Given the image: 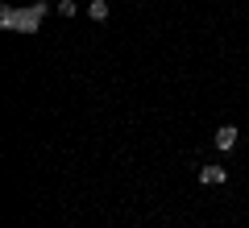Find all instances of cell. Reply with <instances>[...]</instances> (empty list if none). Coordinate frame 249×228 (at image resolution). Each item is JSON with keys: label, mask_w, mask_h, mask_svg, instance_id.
Returning <instances> with one entry per match:
<instances>
[{"label": "cell", "mask_w": 249, "mask_h": 228, "mask_svg": "<svg viewBox=\"0 0 249 228\" xmlns=\"http://www.w3.org/2000/svg\"><path fill=\"white\" fill-rule=\"evenodd\" d=\"M199 183H204V187H224V183H229V170H224V166H204V170H199Z\"/></svg>", "instance_id": "3"}, {"label": "cell", "mask_w": 249, "mask_h": 228, "mask_svg": "<svg viewBox=\"0 0 249 228\" xmlns=\"http://www.w3.org/2000/svg\"><path fill=\"white\" fill-rule=\"evenodd\" d=\"M75 13H79L75 0H58V17H75Z\"/></svg>", "instance_id": "6"}, {"label": "cell", "mask_w": 249, "mask_h": 228, "mask_svg": "<svg viewBox=\"0 0 249 228\" xmlns=\"http://www.w3.org/2000/svg\"><path fill=\"white\" fill-rule=\"evenodd\" d=\"M108 13H112V9H108V0H91V4H88V17L91 21H108Z\"/></svg>", "instance_id": "5"}, {"label": "cell", "mask_w": 249, "mask_h": 228, "mask_svg": "<svg viewBox=\"0 0 249 228\" xmlns=\"http://www.w3.org/2000/svg\"><path fill=\"white\" fill-rule=\"evenodd\" d=\"M237 133H241L237 124H220V129H216V137H212V145L220 149V154H229V149L237 145Z\"/></svg>", "instance_id": "2"}, {"label": "cell", "mask_w": 249, "mask_h": 228, "mask_svg": "<svg viewBox=\"0 0 249 228\" xmlns=\"http://www.w3.org/2000/svg\"><path fill=\"white\" fill-rule=\"evenodd\" d=\"M46 13H50V4H46V0H34V4H25V9H21V17H17V34H37Z\"/></svg>", "instance_id": "1"}, {"label": "cell", "mask_w": 249, "mask_h": 228, "mask_svg": "<svg viewBox=\"0 0 249 228\" xmlns=\"http://www.w3.org/2000/svg\"><path fill=\"white\" fill-rule=\"evenodd\" d=\"M17 17H21L17 4H4V9H0V29H17Z\"/></svg>", "instance_id": "4"}]
</instances>
